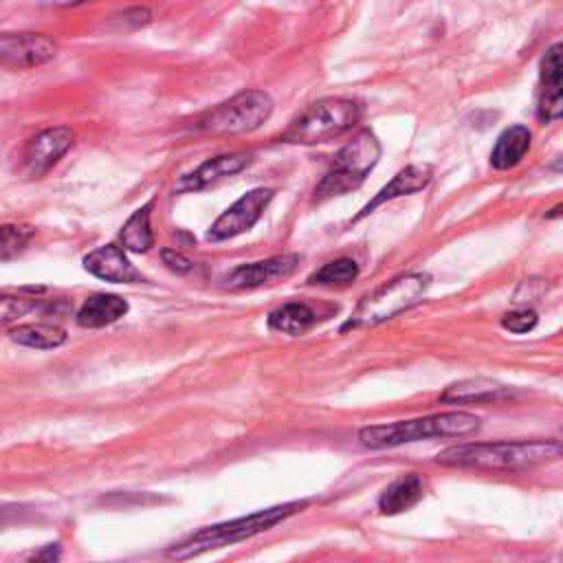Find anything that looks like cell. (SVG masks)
I'll return each mask as SVG.
<instances>
[{"instance_id":"obj_11","label":"cell","mask_w":563,"mask_h":563,"mask_svg":"<svg viewBox=\"0 0 563 563\" xmlns=\"http://www.w3.org/2000/svg\"><path fill=\"white\" fill-rule=\"evenodd\" d=\"M302 258L297 253H286V256H275L269 260L242 264V267L231 271L225 284L234 291H245V289H258L264 284H273L291 278L295 269L300 267Z\"/></svg>"},{"instance_id":"obj_12","label":"cell","mask_w":563,"mask_h":563,"mask_svg":"<svg viewBox=\"0 0 563 563\" xmlns=\"http://www.w3.org/2000/svg\"><path fill=\"white\" fill-rule=\"evenodd\" d=\"M253 161L251 152H229V154H218V157L207 159L203 165L183 176V179L176 183V192H198L203 187L214 185L218 181L227 179V176H234L242 172L247 165Z\"/></svg>"},{"instance_id":"obj_10","label":"cell","mask_w":563,"mask_h":563,"mask_svg":"<svg viewBox=\"0 0 563 563\" xmlns=\"http://www.w3.org/2000/svg\"><path fill=\"white\" fill-rule=\"evenodd\" d=\"M0 55L5 66L33 69L51 62L58 55V44L44 33H5L0 38Z\"/></svg>"},{"instance_id":"obj_15","label":"cell","mask_w":563,"mask_h":563,"mask_svg":"<svg viewBox=\"0 0 563 563\" xmlns=\"http://www.w3.org/2000/svg\"><path fill=\"white\" fill-rule=\"evenodd\" d=\"M513 399V390L506 385L491 381V379H465L440 394V403H493V401H506Z\"/></svg>"},{"instance_id":"obj_28","label":"cell","mask_w":563,"mask_h":563,"mask_svg":"<svg viewBox=\"0 0 563 563\" xmlns=\"http://www.w3.org/2000/svg\"><path fill=\"white\" fill-rule=\"evenodd\" d=\"M161 260L165 267H168L170 271L174 273H190L194 269V262L183 256L181 251H176V249H163L161 251Z\"/></svg>"},{"instance_id":"obj_3","label":"cell","mask_w":563,"mask_h":563,"mask_svg":"<svg viewBox=\"0 0 563 563\" xmlns=\"http://www.w3.org/2000/svg\"><path fill=\"white\" fill-rule=\"evenodd\" d=\"M480 429V418L467 412H445L416 421H399L390 425H372L359 432V440L368 449H390L427 438H465Z\"/></svg>"},{"instance_id":"obj_23","label":"cell","mask_w":563,"mask_h":563,"mask_svg":"<svg viewBox=\"0 0 563 563\" xmlns=\"http://www.w3.org/2000/svg\"><path fill=\"white\" fill-rule=\"evenodd\" d=\"M33 236H36V231H33L31 227L5 225L3 229H0V260L9 262L11 258H16L18 253L27 249Z\"/></svg>"},{"instance_id":"obj_32","label":"cell","mask_w":563,"mask_h":563,"mask_svg":"<svg viewBox=\"0 0 563 563\" xmlns=\"http://www.w3.org/2000/svg\"><path fill=\"white\" fill-rule=\"evenodd\" d=\"M559 443H561V445H563V436H561V440H559Z\"/></svg>"},{"instance_id":"obj_29","label":"cell","mask_w":563,"mask_h":563,"mask_svg":"<svg viewBox=\"0 0 563 563\" xmlns=\"http://www.w3.org/2000/svg\"><path fill=\"white\" fill-rule=\"evenodd\" d=\"M40 3L49 5V7H77V5L91 3V0H40Z\"/></svg>"},{"instance_id":"obj_7","label":"cell","mask_w":563,"mask_h":563,"mask_svg":"<svg viewBox=\"0 0 563 563\" xmlns=\"http://www.w3.org/2000/svg\"><path fill=\"white\" fill-rule=\"evenodd\" d=\"M273 115V99L264 91H242L227 102L207 110L194 121L196 132L205 135L227 137V135H247L267 124Z\"/></svg>"},{"instance_id":"obj_16","label":"cell","mask_w":563,"mask_h":563,"mask_svg":"<svg viewBox=\"0 0 563 563\" xmlns=\"http://www.w3.org/2000/svg\"><path fill=\"white\" fill-rule=\"evenodd\" d=\"M425 482L418 473H407L399 480H394L388 489L381 493L379 498V511L383 515H399L414 509V506L423 500Z\"/></svg>"},{"instance_id":"obj_31","label":"cell","mask_w":563,"mask_h":563,"mask_svg":"<svg viewBox=\"0 0 563 563\" xmlns=\"http://www.w3.org/2000/svg\"><path fill=\"white\" fill-rule=\"evenodd\" d=\"M553 168H555V170H563V161H559V163H555V165H553Z\"/></svg>"},{"instance_id":"obj_22","label":"cell","mask_w":563,"mask_h":563,"mask_svg":"<svg viewBox=\"0 0 563 563\" xmlns=\"http://www.w3.org/2000/svg\"><path fill=\"white\" fill-rule=\"evenodd\" d=\"M359 278V264L350 258H339L324 264L322 269L315 271L308 284H322V286H346Z\"/></svg>"},{"instance_id":"obj_6","label":"cell","mask_w":563,"mask_h":563,"mask_svg":"<svg viewBox=\"0 0 563 563\" xmlns=\"http://www.w3.org/2000/svg\"><path fill=\"white\" fill-rule=\"evenodd\" d=\"M381 159V143L370 130H363L335 154V161L319 185L315 187V201L322 203L333 196H341L366 181Z\"/></svg>"},{"instance_id":"obj_26","label":"cell","mask_w":563,"mask_h":563,"mask_svg":"<svg viewBox=\"0 0 563 563\" xmlns=\"http://www.w3.org/2000/svg\"><path fill=\"white\" fill-rule=\"evenodd\" d=\"M537 322H539L537 313L535 311H528V308H524V311L506 313L502 317V326L509 330V333H515V335L531 333V330L537 326Z\"/></svg>"},{"instance_id":"obj_1","label":"cell","mask_w":563,"mask_h":563,"mask_svg":"<svg viewBox=\"0 0 563 563\" xmlns=\"http://www.w3.org/2000/svg\"><path fill=\"white\" fill-rule=\"evenodd\" d=\"M563 456L559 440H515V443H467L440 451L436 462L454 469L520 471Z\"/></svg>"},{"instance_id":"obj_14","label":"cell","mask_w":563,"mask_h":563,"mask_svg":"<svg viewBox=\"0 0 563 563\" xmlns=\"http://www.w3.org/2000/svg\"><path fill=\"white\" fill-rule=\"evenodd\" d=\"M434 179V170H432V165H427V163H414V165H407L405 170H401L399 174L394 176V179L383 187V190L372 198V201L361 209V214L355 218V220H361V218H366L368 214H372L374 209L381 207L383 203H388V201H394V198H399V196H410V194H416V192H421L425 190V187L432 183Z\"/></svg>"},{"instance_id":"obj_13","label":"cell","mask_w":563,"mask_h":563,"mask_svg":"<svg viewBox=\"0 0 563 563\" xmlns=\"http://www.w3.org/2000/svg\"><path fill=\"white\" fill-rule=\"evenodd\" d=\"M84 269L99 280L115 284L143 282V275L128 260L126 251L117 245H106L88 253L84 258Z\"/></svg>"},{"instance_id":"obj_27","label":"cell","mask_w":563,"mask_h":563,"mask_svg":"<svg viewBox=\"0 0 563 563\" xmlns=\"http://www.w3.org/2000/svg\"><path fill=\"white\" fill-rule=\"evenodd\" d=\"M563 77V42L555 44L546 51V55L542 58V80L546 82H555Z\"/></svg>"},{"instance_id":"obj_21","label":"cell","mask_w":563,"mask_h":563,"mask_svg":"<svg viewBox=\"0 0 563 563\" xmlns=\"http://www.w3.org/2000/svg\"><path fill=\"white\" fill-rule=\"evenodd\" d=\"M150 209H152V203L143 205L141 209H137V212L126 220L124 229H121V245H124L126 251L146 253L154 245L152 225H150Z\"/></svg>"},{"instance_id":"obj_20","label":"cell","mask_w":563,"mask_h":563,"mask_svg":"<svg viewBox=\"0 0 563 563\" xmlns=\"http://www.w3.org/2000/svg\"><path fill=\"white\" fill-rule=\"evenodd\" d=\"M9 337L20 346L36 348V350H53L60 348L66 341V330L55 324H25L9 330Z\"/></svg>"},{"instance_id":"obj_18","label":"cell","mask_w":563,"mask_h":563,"mask_svg":"<svg viewBox=\"0 0 563 563\" xmlns=\"http://www.w3.org/2000/svg\"><path fill=\"white\" fill-rule=\"evenodd\" d=\"M531 150V130L524 126L506 128L498 137L491 152V165L495 170H511Z\"/></svg>"},{"instance_id":"obj_19","label":"cell","mask_w":563,"mask_h":563,"mask_svg":"<svg viewBox=\"0 0 563 563\" xmlns=\"http://www.w3.org/2000/svg\"><path fill=\"white\" fill-rule=\"evenodd\" d=\"M317 322L315 311L304 302H289L269 313V328L282 335H304Z\"/></svg>"},{"instance_id":"obj_9","label":"cell","mask_w":563,"mask_h":563,"mask_svg":"<svg viewBox=\"0 0 563 563\" xmlns=\"http://www.w3.org/2000/svg\"><path fill=\"white\" fill-rule=\"evenodd\" d=\"M75 141V132L69 126H55L38 132L31 137L22 152V174L29 179L47 174L66 152L71 150Z\"/></svg>"},{"instance_id":"obj_24","label":"cell","mask_w":563,"mask_h":563,"mask_svg":"<svg viewBox=\"0 0 563 563\" xmlns=\"http://www.w3.org/2000/svg\"><path fill=\"white\" fill-rule=\"evenodd\" d=\"M563 117V77L555 82H546L539 95V119L555 121Z\"/></svg>"},{"instance_id":"obj_8","label":"cell","mask_w":563,"mask_h":563,"mask_svg":"<svg viewBox=\"0 0 563 563\" xmlns=\"http://www.w3.org/2000/svg\"><path fill=\"white\" fill-rule=\"evenodd\" d=\"M273 196L275 192L269 190V187H258V190H251L245 196H240L225 214H220L214 220V225L207 231V240L223 242L253 229V225L262 218L264 209L273 201Z\"/></svg>"},{"instance_id":"obj_25","label":"cell","mask_w":563,"mask_h":563,"mask_svg":"<svg viewBox=\"0 0 563 563\" xmlns=\"http://www.w3.org/2000/svg\"><path fill=\"white\" fill-rule=\"evenodd\" d=\"M33 308H36V302L25 300V297H11V295L0 297V313H3L5 326L16 322L18 317H25L27 313L33 311Z\"/></svg>"},{"instance_id":"obj_2","label":"cell","mask_w":563,"mask_h":563,"mask_svg":"<svg viewBox=\"0 0 563 563\" xmlns=\"http://www.w3.org/2000/svg\"><path fill=\"white\" fill-rule=\"evenodd\" d=\"M304 506H306V502H289V504L273 506V509H267V511H258L249 517H240V520L207 526V528H203V531L187 537L185 542L170 548L168 557L185 561V559L201 557V555L209 553V550H218V548H225L231 544L245 542V539L271 531L273 526H278L280 522L286 520V517L302 511Z\"/></svg>"},{"instance_id":"obj_4","label":"cell","mask_w":563,"mask_h":563,"mask_svg":"<svg viewBox=\"0 0 563 563\" xmlns=\"http://www.w3.org/2000/svg\"><path fill=\"white\" fill-rule=\"evenodd\" d=\"M363 115V106L357 99L348 97H328L319 99L297 115L289 128H286L280 141L293 143V146H315L337 139L344 132L352 130Z\"/></svg>"},{"instance_id":"obj_30","label":"cell","mask_w":563,"mask_h":563,"mask_svg":"<svg viewBox=\"0 0 563 563\" xmlns=\"http://www.w3.org/2000/svg\"><path fill=\"white\" fill-rule=\"evenodd\" d=\"M546 216H548V218H559V216H563V203H559L557 207L550 209V212H548Z\"/></svg>"},{"instance_id":"obj_5","label":"cell","mask_w":563,"mask_h":563,"mask_svg":"<svg viewBox=\"0 0 563 563\" xmlns=\"http://www.w3.org/2000/svg\"><path fill=\"white\" fill-rule=\"evenodd\" d=\"M429 289V275L425 273H407L401 275L388 284H383L381 289L366 295L355 308V313L350 315L348 322L341 326V330H357V328H370L379 326L388 319H394L405 311H410L412 306L423 300Z\"/></svg>"},{"instance_id":"obj_17","label":"cell","mask_w":563,"mask_h":563,"mask_svg":"<svg viewBox=\"0 0 563 563\" xmlns=\"http://www.w3.org/2000/svg\"><path fill=\"white\" fill-rule=\"evenodd\" d=\"M128 313V302L119 295H106L97 293L82 304L77 311V324L82 328H104L115 324Z\"/></svg>"}]
</instances>
